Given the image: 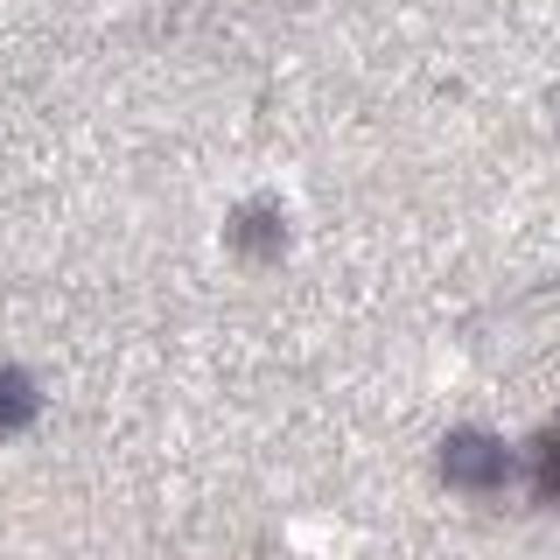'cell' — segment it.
Listing matches in <instances>:
<instances>
[{"mask_svg": "<svg viewBox=\"0 0 560 560\" xmlns=\"http://www.w3.org/2000/svg\"><path fill=\"white\" fill-rule=\"evenodd\" d=\"M442 477L455 490H469V498H483V490H504V483H518V448H504V442H490V434H455V442L442 448Z\"/></svg>", "mask_w": 560, "mask_h": 560, "instance_id": "cell-1", "label": "cell"}, {"mask_svg": "<svg viewBox=\"0 0 560 560\" xmlns=\"http://www.w3.org/2000/svg\"><path fill=\"white\" fill-rule=\"evenodd\" d=\"M518 477L533 490V504H560V428H547L533 448L518 455Z\"/></svg>", "mask_w": 560, "mask_h": 560, "instance_id": "cell-2", "label": "cell"}, {"mask_svg": "<svg viewBox=\"0 0 560 560\" xmlns=\"http://www.w3.org/2000/svg\"><path fill=\"white\" fill-rule=\"evenodd\" d=\"M28 420H35V385L22 372H0V434L28 428Z\"/></svg>", "mask_w": 560, "mask_h": 560, "instance_id": "cell-3", "label": "cell"}]
</instances>
